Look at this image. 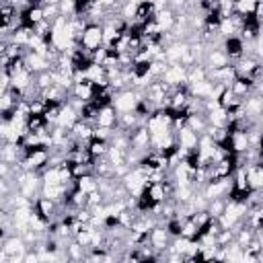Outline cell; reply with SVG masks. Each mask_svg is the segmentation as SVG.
<instances>
[{
  "label": "cell",
  "mask_w": 263,
  "mask_h": 263,
  "mask_svg": "<svg viewBox=\"0 0 263 263\" xmlns=\"http://www.w3.org/2000/svg\"><path fill=\"white\" fill-rule=\"evenodd\" d=\"M142 97H144L142 90L123 88V90H119V92L113 95V99H111V107H113L117 113H129V111L136 109V105H138V101H140Z\"/></svg>",
  "instance_id": "6da1fadb"
},
{
  "label": "cell",
  "mask_w": 263,
  "mask_h": 263,
  "mask_svg": "<svg viewBox=\"0 0 263 263\" xmlns=\"http://www.w3.org/2000/svg\"><path fill=\"white\" fill-rule=\"evenodd\" d=\"M80 47L88 49V51H95L103 45V27L99 23H86L84 29H82V35H80V41H78Z\"/></svg>",
  "instance_id": "7a4b0ae2"
},
{
  "label": "cell",
  "mask_w": 263,
  "mask_h": 263,
  "mask_svg": "<svg viewBox=\"0 0 263 263\" xmlns=\"http://www.w3.org/2000/svg\"><path fill=\"white\" fill-rule=\"evenodd\" d=\"M2 251L6 255V261H23L27 245H25L21 234H8L2 242Z\"/></svg>",
  "instance_id": "3957f363"
},
{
  "label": "cell",
  "mask_w": 263,
  "mask_h": 263,
  "mask_svg": "<svg viewBox=\"0 0 263 263\" xmlns=\"http://www.w3.org/2000/svg\"><path fill=\"white\" fill-rule=\"evenodd\" d=\"M171 238H173V236L166 232L164 224H156V226L148 232V245H150L156 253L166 251V249H168V245H171Z\"/></svg>",
  "instance_id": "277c9868"
},
{
  "label": "cell",
  "mask_w": 263,
  "mask_h": 263,
  "mask_svg": "<svg viewBox=\"0 0 263 263\" xmlns=\"http://www.w3.org/2000/svg\"><path fill=\"white\" fill-rule=\"evenodd\" d=\"M162 82H166L171 88L179 86V84H187V68L181 64H168L160 76Z\"/></svg>",
  "instance_id": "5b68a950"
},
{
  "label": "cell",
  "mask_w": 263,
  "mask_h": 263,
  "mask_svg": "<svg viewBox=\"0 0 263 263\" xmlns=\"http://www.w3.org/2000/svg\"><path fill=\"white\" fill-rule=\"evenodd\" d=\"M242 168H245L247 187L251 191H261L263 189V166H261V162H249Z\"/></svg>",
  "instance_id": "8992f818"
},
{
  "label": "cell",
  "mask_w": 263,
  "mask_h": 263,
  "mask_svg": "<svg viewBox=\"0 0 263 263\" xmlns=\"http://www.w3.org/2000/svg\"><path fill=\"white\" fill-rule=\"evenodd\" d=\"M234 95H238L240 99H245V97H249L251 92H261V84H257V82H253L251 78H247V76H236L232 82H230V86H228Z\"/></svg>",
  "instance_id": "52a82bcc"
},
{
  "label": "cell",
  "mask_w": 263,
  "mask_h": 263,
  "mask_svg": "<svg viewBox=\"0 0 263 263\" xmlns=\"http://www.w3.org/2000/svg\"><path fill=\"white\" fill-rule=\"evenodd\" d=\"M173 132H175V140H177V146H179V148H185L187 152H191V150H195V148H197L199 136H197L191 127L181 125L179 129H173Z\"/></svg>",
  "instance_id": "ba28073f"
},
{
  "label": "cell",
  "mask_w": 263,
  "mask_h": 263,
  "mask_svg": "<svg viewBox=\"0 0 263 263\" xmlns=\"http://www.w3.org/2000/svg\"><path fill=\"white\" fill-rule=\"evenodd\" d=\"M187 53H189V43L187 41H173V43L164 45V60H166V64H181Z\"/></svg>",
  "instance_id": "9c48e42d"
},
{
  "label": "cell",
  "mask_w": 263,
  "mask_h": 263,
  "mask_svg": "<svg viewBox=\"0 0 263 263\" xmlns=\"http://www.w3.org/2000/svg\"><path fill=\"white\" fill-rule=\"evenodd\" d=\"M222 49H224V53L228 55V60L234 62V60H238L240 55H245L247 45H245V41H242L238 35H230V37H224Z\"/></svg>",
  "instance_id": "30bf717a"
},
{
  "label": "cell",
  "mask_w": 263,
  "mask_h": 263,
  "mask_svg": "<svg viewBox=\"0 0 263 263\" xmlns=\"http://www.w3.org/2000/svg\"><path fill=\"white\" fill-rule=\"evenodd\" d=\"M25 64H27V68L33 74H39V72H45V70L51 68V62L45 55H41V53H37L33 49H27L25 51Z\"/></svg>",
  "instance_id": "8fae6325"
},
{
  "label": "cell",
  "mask_w": 263,
  "mask_h": 263,
  "mask_svg": "<svg viewBox=\"0 0 263 263\" xmlns=\"http://www.w3.org/2000/svg\"><path fill=\"white\" fill-rule=\"evenodd\" d=\"M18 21H21V25H23V27L33 29L37 23H41V21H43V6L29 4L27 8H23V10L18 12Z\"/></svg>",
  "instance_id": "7c38bea8"
},
{
  "label": "cell",
  "mask_w": 263,
  "mask_h": 263,
  "mask_svg": "<svg viewBox=\"0 0 263 263\" xmlns=\"http://www.w3.org/2000/svg\"><path fill=\"white\" fill-rule=\"evenodd\" d=\"M201 64H203L205 68H222V66H228L230 60H228V55L224 53L222 47H208V51H205Z\"/></svg>",
  "instance_id": "4fadbf2b"
},
{
  "label": "cell",
  "mask_w": 263,
  "mask_h": 263,
  "mask_svg": "<svg viewBox=\"0 0 263 263\" xmlns=\"http://www.w3.org/2000/svg\"><path fill=\"white\" fill-rule=\"evenodd\" d=\"M76 121H78V109H76L74 105H70L68 101H66V103H62L60 113H58V121H55V125L70 129V127H72Z\"/></svg>",
  "instance_id": "5bb4252c"
},
{
  "label": "cell",
  "mask_w": 263,
  "mask_h": 263,
  "mask_svg": "<svg viewBox=\"0 0 263 263\" xmlns=\"http://www.w3.org/2000/svg\"><path fill=\"white\" fill-rule=\"evenodd\" d=\"M68 95L70 97H74V99H80L82 103H86V101H90L92 99V95H95V88H92V82L90 80H78V82H74L72 84V88L68 90Z\"/></svg>",
  "instance_id": "9a60e30c"
},
{
  "label": "cell",
  "mask_w": 263,
  "mask_h": 263,
  "mask_svg": "<svg viewBox=\"0 0 263 263\" xmlns=\"http://www.w3.org/2000/svg\"><path fill=\"white\" fill-rule=\"evenodd\" d=\"M216 101H218V105H220L224 111H234V109H238V107L242 105V99H240L238 95H234L228 86H226V88H222V90L218 92Z\"/></svg>",
  "instance_id": "2e32d148"
},
{
  "label": "cell",
  "mask_w": 263,
  "mask_h": 263,
  "mask_svg": "<svg viewBox=\"0 0 263 263\" xmlns=\"http://www.w3.org/2000/svg\"><path fill=\"white\" fill-rule=\"evenodd\" d=\"M95 125H99V127H117V111L111 105L101 107L97 117H95Z\"/></svg>",
  "instance_id": "e0dca14e"
},
{
  "label": "cell",
  "mask_w": 263,
  "mask_h": 263,
  "mask_svg": "<svg viewBox=\"0 0 263 263\" xmlns=\"http://www.w3.org/2000/svg\"><path fill=\"white\" fill-rule=\"evenodd\" d=\"M154 14H156L154 4H152V2H148V0H142V2L138 4V8H136V14H134L132 23L146 25V23H150V21L154 18Z\"/></svg>",
  "instance_id": "ac0fdd59"
},
{
  "label": "cell",
  "mask_w": 263,
  "mask_h": 263,
  "mask_svg": "<svg viewBox=\"0 0 263 263\" xmlns=\"http://www.w3.org/2000/svg\"><path fill=\"white\" fill-rule=\"evenodd\" d=\"M175 16H177V12L171 10L168 6L162 8V10H158V12L154 14V23L158 25L160 33H166V31H171V29L175 27Z\"/></svg>",
  "instance_id": "d6986e66"
},
{
  "label": "cell",
  "mask_w": 263,
  "mask_h": 263,
  "mask_svg": "<svg viewBox=\"0 0 263 263\" xmlns=\"http://www.w3.org/2000/svg\"><path fill=\"white\" fill-rule=\"evenodd\" d=\"M92 132H95V125L88 123V121H82V119H78V121L70 127V134H72L76 140H80V142H88V140L92 138Z\"/></svg>",
  "instance_id": "ffe728a7"
},
{
  "label": "cell",
  "mask_w": 263,
  "mask_h": 263,
  "mask_svg": "<svg viewBox=\"0 0 263 263\" xmlns=\"http://www.w3.org/2000/svg\"><path fill=\"white\" fill-rule=\"evenodd\" d=\"M86 150H88V154H90V158H92V160L103 158V156L107 154V150H109V142L92 136V138L86 142Z\"/></svg>",
  "instance_id": "44dd1931"
},
{
  "label": "cell",
  "mask_w": 263,
  "mask_h": 263,
  "mask_svg": "<svg viewBox=\"0 0 263 263\" xmlns=\"http://www.w3.org/2000/svg\"><path fill=\"white\" fill-rule=\"evenodd\" d=\"M66 259H70V261H84V257H86V249L80 245V242H76L74 238L72 240H68L66 242Z\"/></svg>",
  "instance_id": "7402d4cb"
},
{
  "label": "cell",
  "mask_w": 263,
  "mask_h": 263,
  "mask_svg": "<svg viewBox=\"0 0 263 263\" xmlns=\"http://www.w3.org/2000/svg\"><path fill=\"white\" fill-rule=\"evenodd\" d=\"M185 125H187V127H191L197 136H199V134H203V132H205V127H208L205 113H189V115H187Z\"/></svg>",
  "instance_id": "603a6c76"
},
{
  "label": "cell",
  "mask_w": 263,
  "mask_h": 263,
  "mask_svg": "<svg viewBox=\"0 0 263 263\" xmlns=\"http://www.w3.org/2000/svg\"><path fill=\"white\" fill-rule=\"evenodd\" d=\"M76 189L88 195L90 191L97 189V177L95 175H82V177H78L76 179Z\"/></svg>",
  "instance_id": "cb8c5ba5"
},
{
  "label": "cell",
  "mask_w": 263,
  "mask_h": 263,
  "mask_svg": "<svg viewBox=\"0 0 263 263\" xmlns=\"http://www.w3.org/2000/svg\"><path fill=\"white\" fill-rule=\"evenodd\" d=\"M58 8H60V16H74V0H60L58 2Z\"/></svg>",
  "instance_id": "d4e9b609"
},
{
  "label": "cell",
  "mask_w": 263,
  "mask_h": 263,
  "mask_svg": "<svg viewBox=\"0 0 263 263\" xmlns=\"http://www.w3.org/2000/svg\"><path fill=\"white\" fill-rule=\"evenodd\" d=\"M6 45H8V41H0V58L4 55V51H6Z\"/></svg>",
  "instance_id": "484cf974"
}]
</instances>
